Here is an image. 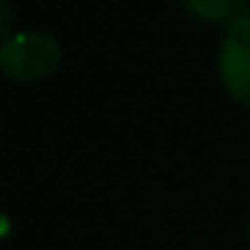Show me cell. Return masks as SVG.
<instances>
[{
    "label": "cell",
    "mask_w": 250,
    "mask_h": 250,
    "mask_svg": "<svg viewBox=\"0 0 250 250\" xmlns=\"http://www.w3.org/2000/svg\"><path fill=\"white\" fill-rule=\"evenodd\" d=\"M0 14H3V22H0V33L6 35H11V19H14V8H11V3L8 0H3L0 3Z\"/></svg>",
    "instance_id": "4"
},
{
    "label": "cell",
    "mask_w": 250,
    "mask_h": 250,
    "mask_svg": "<svg viewBox=\"0 0 250 250\" xmlns=\"http://www.w3.org/2000/svg\"><path fill=\"white\" fill-rule=\"evenodd\" d=\"M218 73L226 92L250 108V17L226 27L218 51Z\"/></svg>",
    "instance_id": "2"
},
{
    "label": "cell",
    "mask_w": 250,
    "mask_h": 250,
    "mask_svg": "<svg viewBox=\"0 0 250 250\" xmlns=\"http://www.w3.org/2000/svg\"><path fill=\"white\" fill-rule=\"evenodd\" d=\"M248 237H250V223H248Z\"/></svg>",
    "instance_id": "5"
},
{
    "label": "cell",
    "mask_w": 250,
    "mask_h": 250,
    "mask_svg": "<svg viewBox=\"0 0 250 250\" xmlns=\"http://www.w3.org/2000/svg\"><path fill=\"white\" fill-rule=\"evenodd\" d=\"M62 46L54 35L38 30H19L0 43V67L6 78L19 83L43 81L60 67Z\"/></svg>",
    "instance_id": "1"
},
{
    "label": "cell",
    "mask_w": 250,
    "mask_h": 250,
    "mask_svg": "<svg viewBox=\"0 0 250 250\" xmlns=\"http://www.w3.org/2000/svg\"><path fill=\"white\" fill-rule=\"evenodd\" d=\"M183 3L199 19L215 22V24H226V27H231L239 19L250 17L245 0H183Z\"/></svg>",
    "instance_id": "3"
}]
</instances>
